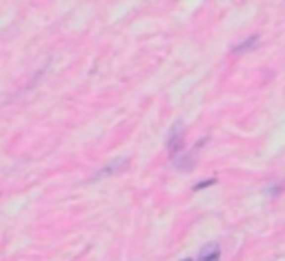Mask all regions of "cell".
Here are the masks:
<instances>
[{
    "mask_svg": "<svg viewBox=\"0 0 285 261\" xmlns=\"http://www.w3.org/2000/svg\"><path fill=\"white\" fill-rule=\"evenodd\" d=\"M281 188H283V183H279V181H276V185H274V188L267 190V194H279V190H281Z\"/></svg>",
    "mask_w": 285,
    "mask_h": 261,
    "instance_id": "6",
    "label": "cell"
},
{
    "mask_svg": "<svg viewBox=\"0 0 285 261\" xmlns=\"http://www.w3.org/2000/svg\"><path fill=\"white\" fill-rule=\"evenodd\" d=\"M125 165H127V157H120V158H116V161H111L107 167H102L100 174H111V172H118V170H123Z\"/></svg>",
    "mask_w": 285,
    "mask_h": 261,
    "instance_id": "4",
    "label": "cell"
},
{
    "mask_svg": "<svg viewBox=\"0 0 285 261\" xmlns=\"http://www.w3.org/2000/svg\"><path fill=\"white\" fill-rule=\"evenodd\" d=\"M258 41H261V38H258V36L243 38V43H238V45H234V47H232V52H234V54H245V52L254 50V47L258 45Z\"/></svg>",
    "mask_w": 285,
    "mask_h": 261,
    "instance_id": "3",
    "label": "cell"
},
{
    "mask_svg": "<svg viewBox=\"0 0 285 261\" xmlns=\"http://www.w3.org/2000/svg\"><path fill=\"white\" fill-rule=\"evenodd\" d=\"M218 259H221V246L218 243H207L196 255V261H218Z\"/></svg>",
    "mask_w": 285,
    "mask_h": 261,
    "instance_id": "2",
    "label": "cell"
},
{
    "mask_svg": "<svg viewBox=\"0 0 285 261\" xmlns=\"http://www.w3.org/2000/svg\"><path fill=\"white\" fill-rule=\"evenodd\" d=\"M183 136H185V130H183V121H176L169 132V139H167V148H169V154L176 157V152L181 154L183 150Z\"/></svg>",
    "mask_w": 285,
    "mask_h": 261,
    "instance_id": "1",
    "label": "cell"
},
{
    "mask_svg": "<svg viewBox=\"0 0 285 261\" xmlns=\"http://www.w3.org/2000/svg\"><path fill=\"white\" fill-rule=\"evenodd\" d=\"M183 261H191V259H183Z\"/></svg>",
    "mask_w": 285,
    "mask_h": 261,
    "instance_id": "7",
    "label": "cell"
},
{
    "mask_svg": "<svg viewBox=\"0 0 285 261\" xmlns=\"http://www.w3.org/2000/svg\"><path fill=\"white\" fill-rule=\"evenodd\" d=\"M214 183H216V179H203V181H198V183H196V185H194V188H191V190H194V192H198V190L212 188Z\"/></svg>",
    "mask_w": 285,
    "mask_h": 261,
    "instance_id": "5",
    "label": "cell"
}]
</instances>
